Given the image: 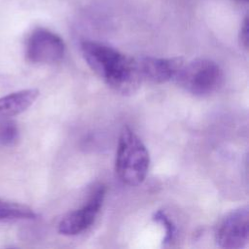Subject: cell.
<instances>
[{"label":"cell","mask_w":249,"mask_h":249,"mask_svg":"<svg viewBox=\"0 0 249 249\" xmlns=\"http://www.w3.org/2000/svg\"><path fill=\"white\" fill-rule=\"evenodd\" d=\"M150 164L149 152L128 126L121 131L116 153L115 170L120 180L128 186H138L146 178Z\"/></svg>","instance_id":"cell-2"},{"label":"cell","mask_w":249,"mask_h":249,"mask_svg":"<svg viewBox=\"0 0 249 249\" xmlns=\"http://www.w3.org/2000/svg\"><path fill=\"white\" fill-rule=\"evenodd\" d=\"M174 81L191 94L206 96L219 89L223 82V72L215 61L196 58L184 63Z\"/></svg>","instance_id":"cell-3"},{"label":"cell","mask_w":249,"mask_h":249,"mask_svg":"<svg viewBox=\"0 0 249 249\" xmlns=\"http://www.w3.org/2000/svg\"><path fill=\"white\" fill-rule=\"evenodd\" d=\"M18 136L19 130L14 121L8 118H0V144L13 146L18 141Z\"/></svg>","instance_id":"cell-10"},{"label":"cell","mask_w":249,"mask_h":249,"mask_svg":"<svg viewBox=\"0 0 249 249\" xmlns=\"http://www.w3.org/2000/svg\"><path fill=\"white\" fill-rule=\"evenodd\" d=\"M153 220L159 224H160L162 227H164L165 230V234L164 237L162 239V243L164 245H167L168 243H170L176 234V227L174 226V224L172 223V221L167 217V215L161 211V210H158L157 212L154 213L153 215Z\"/></svg>","instance_id":"cell-11"},{"label":"cell","mask_w":249,"mask_h":249,"mask_svg":"<svg viewBox=\"0 0 249 249\" xmlns=\"http://www.w3.org/2000/svg\"><path fill=\"white\" fill-rule=\"evenodd\" d=\"M239 1H247V0H239Z\"/></svg>","instance_id":"cell-13"},{"label":"cell","mask_w":249,"mask_h":249,"mask_svg":"<svg viewBox=\"0 0 249 249\" xmlns=\"http://www.w3.org/2000/svg\"><path fill=\"white\" fill-rule=\"evenodd\" d=\"M105 188L99 186L81 208L64 216L58 224V232L63 235H77L87 231L95 221L105 197Z\"/></svg>","instance_id":"cell-6"},{"label":"cell","mask_w":249,"mask_h":249,"mask_svg":"<svg viewBox=\"0 0 249 249\" xmlns=\"http://www.w3.org/2000/svg\"><path fill=\"white\" fill-rule=\"evenodd\" d=\"M249 239V209L241 206L229 212L218 224L215 231L217 244L226 249L244 247Z\"/></svg>","instance_id":"cell-5"},{"label":"cell","mask_w":249,"mask_h":249,"mask_svg":"<svg viewBox=\"0 0 249 249\" xmlns=\"http://www.w3.org/2000/svg\"><path fill=\"white\" fill-rule=\"evenodd\" d=\"M65 44L61 37L46 28H36L28 36L25 44L27 60L36 64L54 63L62 59Z\"/></svg>","instance_id":"cell-4"},{"label":"cell","mask_w":249,"mask_h":249,"mask_svg":"<svg viewBox=\"0 0 249 249\" xmlns=\"http://www.w3.org/2000/svg\"><path fill=\"white\" fill-rule=\"evenodd\" d=\"M81 52L90 69L116 92L131 94L143 82L137 58L105 44L89 40L82 42Z\"/></svg>","instance_id":"cell-1"},{"label":"cell","mask_w":249,"mask_h":249,"mask_svg":"<svg viewBox=\"0 0 249 249\" xmlns=\"http://www.w3.org/2000/svg\"><path fill=\"white\" fill-rule=\"evenodd\" d=\"M140 76L143 82L162 84L174 80L185 63L183 57H154L137 58Z\"/></svg>","instance_id":"cell-7"},{"label":"cell","mask_w":249,"mask_h":249,"mask_svg":"<svg viewBox=\"0 0 249 249\" xmlns=\"http://www.w3.org/2000/svg\"><path fill=\"white\" fill-rule=\"evenodd\" d=\"M37 213L30 207L0 198V222L34 220Z\"/></svg>","instance_id":"cell-9"},{"label":"cell","mask_w":249,"mask_h":249,"mask_svg":"<svg viewBox=\"0 0 249 249\" xmlns=\"http://www.w3.org/2000/svg\"><path fill=\"white\" fill-rule=\"evenodd\" d=\"M38 89H26L0 97V118H9L27 110L37 99Z\"/></svg>","instance_id":"cell-8"},{"label":"cell","mask_w":249,"mask_h":249,"mask_svg":"<svg viewBox=\"0 0 249 249\" xmlns=\"http://www.w3.org/2000/svg\"><path fill=\"white\" fill-rule=\"evenodd\" d=\"M239 40L241 46L247 50L248 48V17L246 16L244 18V20L242 22L240 32H239Z\"/></svg>","instance_id":"cell-12"}]
</instances>
